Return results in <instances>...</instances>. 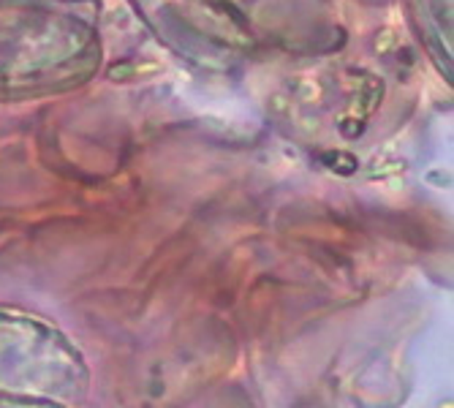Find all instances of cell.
Wrapping results in <instances>:
<instances>
[{
  "label": "cell",
  "instance_id": "3957f363",
  "mask_svg": "<svg viewBox=\"0 0 454 408\" xmlns=\"http://www.w3.org/2000/svg\"><path fill=\"white\" fill-rule=\"evenodd\" d=\"M417 35L433 66L451 82V33H454V0H408Z\"/></svg>",
  "mask_w": 454,
  "mask_h": 408
},
{
  "label": "cell",
  "instance_id": "7a4b0ae2",
  "mask_svg": "<svg viewBox=\"0 0 454 408\" xmlns=\"http://www.w3.org/2000/svg\"><path fill=\"white\" fill-rule=\"evenodd\" d=\"M142 25L180 60L226 74L256 52V30L234 0H129Z\"/></svg>",
  "mask_w": 454,
  "mask_h": 408
},
{
  "label": "cell",
  "instance_id": "6da1fadb",
  "mask_svg": "<svg viewBox=\"0 0 454 408\" xmlns=\"http://www.w3.org/2000/svg\"><path fill=\"white\" fill-rule=\"evenodd\" d=\"M101 60L98 0H0V101L71 93Z\"/></svg>",
  "mask_w": 454,
  "mask_h": 408
}]
</instances>
